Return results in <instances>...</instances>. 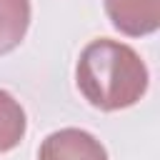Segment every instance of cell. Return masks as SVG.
Wrapping results in <instances>:
<instances>
[{
	"label": "cell",
	"instance_id": "cell-3",
	"mask_svg": "<svg viewBox=\"0 0 160 160\" xmlns=\"http://www.w3.org/2000/svg\"><path fill=\"white\" fill-rule=\"evenodd\" d=\"M105 12L112 28L130 38H142L160 28V0H105Z\"/></svg>",
	"mask_w": 160,
	"mask_h": 160
},
{
	"label": "cell",
	"instance_id": "cell-5",
	"mask_svg": "<svg viewBox=\"0 0 160 160\" xmlns=\"http://www.w3.org/2000/svg\"><path fill=\"white\" fill-rule=\"evenodd\" d=\"M25 130H28V120L22 105L8 90L0 88V152L18 148L20 140L25 138Z\"/></svg>",
	"mask_w": 160,
	"mask_h": 160
},
{
	"label": "cell",
	"instance_id": "cell-1",
	"mask_svg": "<svg viewBox=\"0 0 160 160\" xmlns=\"http://www.w3.org/2000/svg\"><path fill=\"white\" fill-rule=\"evenodd\" d=\"M148 68L125 42L100 38L82 48L75 65V82L82 98L105 112L135 105L148 90Z\"/></svg>",
	"mask_w": 160,
	"mask_h": 160
},
{
	"label": "cell",
	"instance_id": "cell-2",
	"mask_svg": "<svg viewBox=\"0 0 160 160\" xmlns=\"http://www.w3.org/2000/svg\"><path fill=\"white\" fill-rule=\"evenodd\" d=\"M38 160H108V150L88 130L62 128L40 142Z\"/></svg>",
	"mask_w": 160,
	"mask_h": 160
},
{
	"label": "cell",
	"instance_id": "cell-4",
	"mask_svg": "<svg viewBox=\"0 0 160 160\" xmlns=\"http://www.w3.org/2000/svg\"><path fill=\"white\" fill-rule=\"evenodd\" d=\"M30 28V0H0V55L15 50Z\"/></svg>",
	"mask_w": 160,
	"mask_h": 160
}]
</instances>
